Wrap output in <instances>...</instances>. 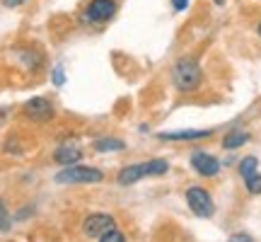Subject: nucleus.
I'll return each instance as SVG.
<instances>
[{
	"label": "nucleus",
	"instance_id": "4",
	"mask_svg": "<svg viewBox=\"0 0 261 242\" xmlns=\"http://www.w3.org/2000/svg\"><path fill=\"white\" fill-rule=\"evenodd\" d=\"M114 228H116V221L109 213H92L83 221V235L90 240H104V235L112 233Z\"/></svg>",
	"mask_w": 261,
	"mask_h": 242
},
{
	"label": "nucleus",
	"instance_id": "21",
	"mask_svg": "<svg viewBox=\"0 0 261 242\" xmlns=\"http://www.w3.org/2000/svg\"><path fill=\"white\" fill-rule=\"evenodd\" d=\"M256 32H259V37H261V22H259V27H256Z\"/></svg>",
	"mask_w": 261,
	"mask_h": 242
},
{
	"label": "nucleus",
	"instance_id": "13",
	"mask_svg": "<svg viewBox=\"0 0 261 242\" xmlns=\"http://www.w3.org/2000/svg\"><path fill=\"white\" fill-rule=\"evenodd\" d=\"M256 167H259V160L254 158V155H249V158H244L242 162H240V175H242V179L252 177L254 172H256Z\"/></svg>",
	"mask_w": 261,
	"mask_h": 242
},
{
	"label": "nucleus",
	"instance_id": "15",
	"mask_svg": "<svg viewBox=\"0 0 261 242\" xmlns=\"http://www.w3.org/2000/svg\"><path fill=\"white\" fill-rule=\"evenodd\" d=\"M244 186H247V191H249V194H261V175L254 172L252 177L244 179Z\"/></svg>",
	"mask_w": 261,
	"mask_h": 242
},
{
	"label": "nucleus",
	"instance_id": "6",
	"mask_svg": "<svg viewBox=\"0 0 261 242\" xmlns=\"http://www.w3.org/2000/svg\"><path fill=\"white\" fill-rule=\"evenodd\" d=\"M116 15V3L114 0H92L85 8V22H109Z\"/></svg>",
	"mask_w": 261,
	"mask_h": 242
},
{
	"label": "nucleus",
	"instance_id": "20",
	"mask_svg": "<svg viewBox=\"0 0 261 242\" xmlns=\"http://www.w3.org/2000/svg\"><path fill=\"white\" fill-rule=\"evenodd\" d=\"M232 240H237V242H249L252 237H249V235H242V233H240V235H232Z\"/></svg>",
	"mask_w": 261,
	"mask_h": 242
},
{
	"label": "nucleus",
	"instance_id": "7",
	"mask_svg": "<svg viewBox=\"0 0 261 242\" xmlns=\"http://www.w3.org/2000/svg\"><path fill=\"white\" fill-rule=\"evenodd\" d=\"M191 167L201 175V177H215L220 172V160L211 155V153H203V150H196L191 155Z\"/></svg>",
	"mask_w": 261,
	"mask_h": 242
},
{
	"label": "nucleus",
	"instance_id": "1",
	"mask_svg": "<svg viewBox=\"0 0 261 242\" xmlns=\"http://www.w3.org/2000/svg\"><path fill=\"white\" fill-rule=\"evenodd\" d=\"M201 65L194 58H179L172 68V83L179 92H194L201 85Z\"/></svg>",
	"mask_w": 261,
	"mask_h": 242
},
{
	"label": "nucleus",
	"instance_id": "14",
	"mask_svg": "<svg viewBox=\"0 0 261 242\" xmlns=\"http://www.w3.org/2000/svg\"><path fill=\"white\" fill-rule=\"evenodd\" d=\"M10 228H12V218H10V213H8L5 201L0 199V233H8Z\"/></svg>",
	"mask_w": 261,
	"mask_h": 242
},
{
	"label": "nucleus",
	"instance_id": "19",
	"mask_svg": "<svg viewBox=\"0 0 261 242\" xmlns=\"http://www.w3.org/2000/svg\"><path fill=\"white\" fill-rule=\"evenodd\" d=\"M22 3H27V0H3L5 8H17V5H22Z\"/></svg>",
	"mask_w": 261,
	"mask_h": 242
},
{
	"label": "nucleus",
	"instance_id": "18",
	"mask_svg": "<svg viewBox=\"0 0 261 242\" xmlns=\"http://www.w3.org/2000/svg\"><path fill=\"white\" fill-rule=\"evenodd\" d=\"M172 5H174V10H179V12H181V10L189 8V0H172Z\"/></svg>",
	"mask_w": 261,
	"mask_h": 242
},
{
	"label": "nucleus",
	"instance_id": "17",
	"mask_svg": "<svg viewBox=\"0 0 261 242\" xmlns=\"http://www.w3.org/2000/svg\"><path fill=\"white\" fill-rule=\"evenodd\" d=\"M51 78H54V85H58V87H61V85L65 83L63 68H61V65H56V68H54V73H51Z\"/></svg>",
	"mask_w": 261,
	"mask_h": 242
},
{
	"label": "nucleus",
	"instance_id": "10",
	"mask_svg": "<svg viewBox=\"0 0 261 242\" xmlns=\"http://www.w3.org/2000/svg\"><path fill=\"white\" fill-rule=\"evenodd\" d=\"M211 131H169V133H160L162 140H198L208 138Z\"/></svg>",
	"mask_w": 261,
	"mask_h": 242
},
{
	"label": "nucleus",
	"instance_id": "3",
	"mask_svg": "<svg viewBox=\"0 0 261 242\" xmlns=\"http://www.w3.org/2000/svg\"><path fill=\"white\" fill-rule=\"evenodd\" d=\"M104 179L102 170L85 167V165H68L56 175L58 184H99Z\"/></svg>",
	"mask_w": 261,
	"mask_h": 242
},
{
	"label": "nucleus",
	"instance_id": "2",
	"mask_svg": "<svg viewBox=\"0 0 261 242\" xmlns=\"http://www.w3.org/2000/svg\"><path fill=\"white\" fill-rule=\"evenodd\" d=\"M169 170V162L165 160H148V162H138V165H128L119 172V184L128 186V184H136L140 182L143 177H152V175H165Z\"/></svg>",
	"mask_w": 261,
	"mask_h": 242
},
{
	"label": "nucleus",
	"instance_id": "8",
	"mask_svg": "<svg viewBox=\"0 0 261 242\" xmlns=\"http://www.w3.org/2000/svg\"><path fill=\"white\" fill-rule=\"evenodd\" d=\"M24 114L34 121H48L54 116V107H51V102L44 100V97H34V100H29V102L24 104Z\"/></svg>",
	"mask_w": 261,
	"mask_h": 242
},
{
	"label": "nucleus",
	"instance_id": "9",
	"mask_svg": "<svg viewBox=\"0 0 261 242\" xmlns=\"http://www.w3.org/2000/svg\"><path fill=\"white\" fill-rule=\"evenodd\" d=\"M54 158H56L58 165L68 167V165L80 162V158H83V150H80V146H77V143H73V140H65V143H61V146L56 148Z\"/></svg>",
	"mask_w": 261,
	"mask_h": 242
},
{
	"label": "nucleus",
	"instance_id": "5",
	"mask_svg": "<svg viewBox=\"0 0 261 242\" xmlns=\"http://www.w3.org/2000/svg\"><path fill=\"white\" fill-rule=\"evenodd\" d=\"M187 204L198 218H211V215L215 213L213 199H211V194H208L205 189H201V186L187 189Z\"/></svg>",
	"mask_w": 261,
	"mask_h": 242
},
{
	"label": "nucleus",
	"instance_id": "16",
	"mask_svg": "<svg viewBox=\"0 0 261 242\" xmlns=\"http://www.w3.org/2000/svg\"><path fill=\"white\" fill-rule=\"evenodd\" d=\"M123 240H126V237H123V233L119 230V228H114L112 233L104 235V240H102V242H123Z\"/></svg>",
	"mask_w": 261,
	"mask_h": 242
},
{
	"label": "nucleus",
	"instance_id": "11",
	"mask_svg": "<svg viewBox=\"0 0 261 242\" xmlns=\"http://www.w3.org/2000/svg\"><path fill=\"white\" fill-rule=\"evenodd\" d=\"M247 140H249V133H247V131L234 129V131H230V133L223 138V148L225 150H237V148H242Z\"/></svg>",
	"mask_w": 261,
	"mask_h": 242
},
{
	"label": "nucleus",
	"instance_id": "12",
	"mask_svg": "<svg viewBox=\"0 0 261 242\" xmlns=\"http://www.w3.org/2000/svg\"><path fill=\"white\" fill-rule=\"evenodd\" d=\"M126 146H123V140L119 138H102L94 143V150H99V153H109V150H123Z\"/></svg>",
	"mask_w": 261,
	"mask_h": 242
}]
</instances>
